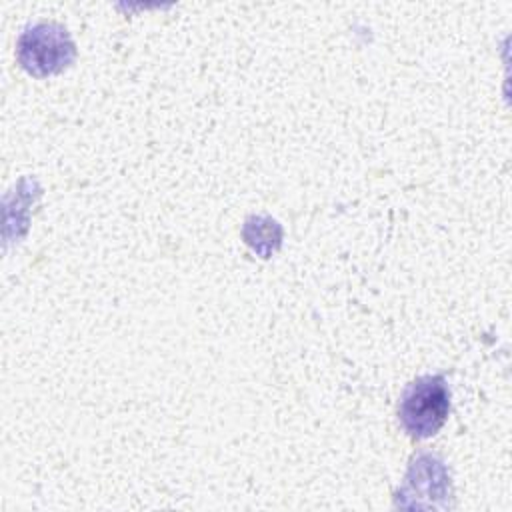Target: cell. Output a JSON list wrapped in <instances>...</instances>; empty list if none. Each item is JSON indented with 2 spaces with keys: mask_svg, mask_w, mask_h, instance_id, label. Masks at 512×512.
Returning a JSON list of instances; mask_svg holds the SVG:
<instances>
[{
  "mask_svg": "<svg viewBox=\"0 0 512 512\" xmlns=\"http://www.w3.org/2000/svg\"><path fill=\"white\" fill-rule=\"evenodd\" d=\"M242 236L256 252L262 254V258H268V254L280 246L282 228L268 216H250L244 222Z\"/></svg>",
  "mask_w": 512,
  "mask_h": 512,
  "instance_id": "obj_3",
  "label": "cell"
},
{
  "mask_svg": "<svg viewBox=\"0 0 512 512\" xmlns=\"http://www.w3.org/2000/svg\"><path fill=\"white\" fill-rule=\"evenodd\" d=\"M450 412V390L442 374H426L412 380L400 398L398 418L408 436L424 440L434 436Z\"/></svg>",
  "mask_w": 512,
  "mask_h": 512,
  "instance_id": "obj_1",
  "label": "cell"
},
{
  "mask_svg": "<svg viewBox=\"0 0 512 512\" xmlns=\"http://www.w3.org/2000/svg\"><path fill=\"white\" fill-rule=\"evenodd\" d=\"M16 58L28 74L44 78L72 64L76 44L62 24L36 22L18 36Z\"/></svg>",
  "mask_w": 512,
  "mask_h": 512,
  "instance_id": "obj_2",
  "label": "cell"
}]
</instances>
